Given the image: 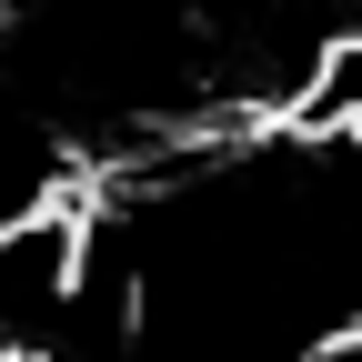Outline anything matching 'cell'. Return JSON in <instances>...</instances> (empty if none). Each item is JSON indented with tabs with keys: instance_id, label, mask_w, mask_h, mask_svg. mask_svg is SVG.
Here are the masks:
<instances>
[{
	"instance_id": "cell-1",
	"label": "cell",
	"mask_w": 362,
	"mask_h": 362,
	"mask_svg": "<svg viewBox=\"0 0 362 362\" xmlns=\"http://www.w3.org/2000/svg\"><path fill=\"white\" fill-rule=\"evenodd\" d=\"M302 362H362V312H352V322H322L302 342Z\"/></svg>"
}]
</instances>
